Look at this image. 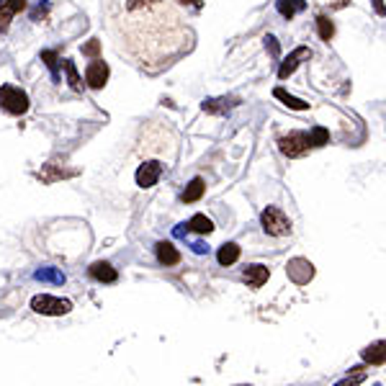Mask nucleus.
<instances>
[{
    "label": "nucleus",
    "mask_w": 386,
    "mask_h": 386,
    "mask_svg": "<svg viewBox=\"0 0 386 386\" xmlns=\"http://www.w3.org/2000/svg\"><path fill=\"white\" fill-rule=\"evenodd\" d=\"M124 8V47L139 64L160 70L191 52L193 34L165 0H126Z\"/></svg>",
    "instance_id": "obj_1"
},
{
    "label": "nucleus",
    "mask_w": 386,
    "mask_h": 386,
    "mask_svg": "<svg viewBox=\"0 0 386 386\" xmlns=\"http://www.w3.org/2000/svg\"><path fill=\"white\" fill-rule=\"evenodd\" d=\"M0 109L11 116H24L29 111V93L18 85H0Z\"/></svg>",
    "instance_id": "obj_2"
},
{
    "label": "nucleus",
    "mask_w": 386,
    "mask_h": 386,
    "mask_svg": "<svg viewBox=\"0 0 386 386\" xmlns=\"http://www.w3.org/2000/svg\"><path fill=\"white\" fill-rule=\"evenodd\" d=\"M261 221H263V229L273 237H286L289 232H291V221H289V216H286L281 209H276V206L263 209Z\"/></svg>",
    "instance_id": "obj_3"
},
{
    "label": "nucleus",
    "mask_w": 386,
    "mask_h": 386,
    "mask_svg": "<svg viewBox=\"0 0 386 386\" xmlns=\"http://www.w3.org/2000/svg\"><path fill=\"white\" fill-rule=\"evenodd\" d=\"M309 147H312L309 132H289L278 139V150L284 152L286 158H301V155H307Z\"/></svg>",
    "instance_id": "obj_4"
},
{
    "label": "nucleus",
    "mask_w": 386,
    "mask_h": 386,
    "mask_svg": "<svg viewBox=\"0 0 386 386\" xmlns=\"http://www.w3.org/2000/svg\"><path fill=\"white\" fill-rule=\"evenodd\" d=\"M32 309L34 312H39V315L60 317V315H67L72 309V304L64 299H57V296H49V294H39V296H34Z\"/></svg>",
    "instance_id": "obj_5"
},
{
    "label": "nucleus",
    "mask_w": 386,
    "mask_h": 386,
    "mask_svg": "<svg viewBox=\"0 0 386 386\" xmlns=\"http://www.w3.org/2000/svg\"><path fill=\"white\" fill-rule=\"evenodd\" d=\"M109 75H111V67H109V64L103 62L101 57H98V60H93V62L88 64V70H85L88 88H93V90H101V88L109 83Z\"/></svg>",
    "instance_id": "obj_6"
},
{
    "label": "nucleus",
    "mask_w": 386,
    "mask_h": 386,
    "mask_svg": "<svg viewBox=\"0 0 386 386\" xmlns=\"http://www.w3.org/2000/svg\"><path fill=\"white\" fill-rule=\"evenodd\" d=\"M160 175H163V165L150 160V163H142L139 170H137V186L139 188H152L155 183L160 181Z\"/></svg>",
    "instance_id": "obj_7"
},
{
    "label": "nucleus",
    "mask_w": 386,
    "mask_h": 386,
    "mask_svg": "<svg viewBox=\"0 0 386 386\" xmlns=\"http://www.w3.org/2000/svg\"><path fill=\"white\" fill-rule=\"evenodd\" d=\"M309 57H312V49H309V47H296L291 55H289L284 62H281V67H278V78L286 80L289 75H294V72H296V67L301 64V60H309Z\"/></svg>",
    "instance_id": "obj_8"
},
{
    "label": "nucleus",
    "mask_w": 386,
    "mask_h": 386,
    "mask_svg": "<svg viewBox=\"0 0 386 386\" xmlns=\"http://www.w3.org/2000/svg\"><path fill=\"white\" fill-rule=\"evenodd\" d=\"M26 8V0H0V34H6L11 29V21L16 13Z\"/></svg>",
    "instance_id": "obj_9"
},
{
    "label": "nucleus",
    "mask_w": 386,
    "mask_h": 386,
    "mask_svg": "<svg viewBox=\"0 0 386 386\" xmlns=\"http://www.w3.org/2000/svg\"><path fill=\"white\" fill-rule=\"evenodd\" d=\"M237 103H240L237 95H221V98H206V101L201 103V109H204V113H227Z\"/></svg>",
    "instance_id": "obj_10"
},
{
    "label": "nucleus",
    "mask_w": 386,
    "mask_h": 386,
    "mask_svg": "<svg viewBox=\"0 0 386 386\" xmlns=\"http://www.w3.org/2000/svg\"><path fill=\"white\" fill-rule=\"evenodd\" d=\"M289 276H291L296 284H307L309 278H312V266H309L307 261L296 258V261L289 263Z\"/></svg>",
    "instance_id": "obj_11"
},
{
    "label": "nucleus",
    "mask_w": 386,
    "mask_h": 386,
    "mask_svg": "<svg viewBox=\"0 0 386 386\" xmlns=\"http://www.w3.org/2000/svg\"><path fill=\"white\" fill-rule=\"evenodd\" d=\"M266 281H268V268L266 266H250V268L244 270V284L250 286V289H261Z\"/></svg>",
    "instance_id": "obj_12"
},
{
    "label": "nucleus",
    "mask_w": 386,
    "mask_h": 386,
    "mask_svg": "<svg viewBox=\"0 0 386 386\" xmlns=\"http://www.w3.org/2000/svg\"><path fill=\"white\" fill-rule=\"evenodd\" d=\"M90 276H93L95 281H103V284H113L118 278V273L111 268L109 263H93V266H90Z\"/></svg>",
    "instance_id": "obj_13"
},
{
    "label": "nucleus",
    "mask_w": 386,
    "mask_h": 386,
    "mask_svg": "<svg viewBox=\"0 0 386 386\" xmlns=\"http://www.w3.org/2000/svg\"><path fill=\"white\" fill-rule=\"evenodd\" d=\"M158 261L163 266H178L181 263V252L175 250L170 242H160L158 244Z\"/></svg>",
    "instance_id": "obj_14"
},
{
    "label": "nucleus",
    "mask_w": 386,
    "mask_h": 386,
    "mask_svg": "<svg viewBox=\"0 0 386 386\" xmlns=\"http://www.w3.org/2000/svg\"><path fill=\"white\" fill-rule=\"evenodd\" d=\"M276 8L284 18H294L296 13H301V11L307 8V3L304 0H278Z\"/></svg>",
    "instance_id": "obj_15"
},
{
    "label": "nucleus",
    "mask_w": 386,
    "mask_h": 386,
    "mask_svg": "<svg viewBox=\"0 0 386 386\" xmlns=\"http://www.w3.org/2000/svg\"><path fill=\"white\" fill-rule=\"evenodd\" d=\"M41 62L49 67V72H52V80H55V83H60V64H62V60H60V55H57L55 49H44V52H41Z\"/></svg>",
    "instance_id": "obj_16"
},
{
    "label": "nucleus",
    "mask_w": 386,
    "mask_h": 386,
    "mask_svg": "<svg viewBox=\"0 0 386 386\" xmlns=\"http://www.w3.org/2000/svg\"><path fill=\"white\" fill-rule=\"evenodd\" d=\"M219 263L221 266H232V263H237L240 261V244H235V242H227V244H221L219 247Z\"/></svg>",
    "instance_id": "obj_17"
},
{
    "label": "nucleus",
    "mask_w": 386,
    "mask_h": 386,
    "mask_svg": "<svg viewBox=\"0 0 386 386\" xmlns=\"http://www.w3.org/2000/svg\"><path fill=\"white\" fill-rule=\"evenodd\" d=\"M273 95H276L278 101L284 103V106H289V109H294V111H307L309 109V103L307 101H299V98H294V95H289L284 90V88H276L273 90Z\"/></svg>",
    "instance_id": "obj_18"
},
{
    "label": "nucleus",
    "mask_w": 386,
    "mask_h": 386,
    "mask_svg": "<svg viewBox=\"0 0 386 386\" xmlns=\"http://www.w3.org/2000/svg\"><path fill=\"white\" fill-rule=\"evenodd\" d=\"M204 191H206L204 181H201V178H193V181L188 183V188L183 191V201H186V204H193V201H198V198L204 196Z\"/></svg>",
    "instance_id": "obj_19"
},
{
    "label": "nucleus",
    "mask_w": 386,
    "mask_h": 386,
    "mask_svg": "<svg viewBox=\"0 0 386 386\" xmlns=\"http://www.w3.org/2000/svg\"><path fill=\"white\" fill-rule=\"evenodd\" d=\"M62 67L64 72H67V83H70L72 90H75V93H83V80H80L78 70H75V62H72V60H62Z\"/></svg>",
    "instance_id": "obj_20"
},
{
    "label": "nucleus",
    "mask_w": 386,
    "mask_h": 386,
    "mask_svg": "<svg viewBox=\"0 0 386 386\" xmlns=\"http://www.w3.org/2000/svg\"><path fill=\"white\" fill-rule=\"evenodd\" d=\"M188 229H193V232H198V235H209V232L214 229V224H212V219H206L204 214H196V216H191Z\"/></svg>",
    "instance_id": "obj_21"
},
{
    "label": "nucleus",
    "mask_w": 386,
    "mask_h": 386,
    "mask_svg": "<svg viewBox=\"0 0 386 386\" xmlns=\"http://www.w3.org/2000/svg\"><path fill=\"white\" fill-rule=\"evenodd\" d=\"M70 175H75V173H72V170H57L55 165H47L39 173V178L44 183H55V181H60V178H70Z\"/></svg>",
    "instance_id": "obj_22"
},
{
    "label": "nucleus",
    "mask_w": 386,
    "mask_h": 386,
    "mask_svg": "<svg viewBox=\"0 0 386 386\" xmlns=\"http://www.w3.org/2000/svg\"><path fill=\"white\" fill-rule=\"evenodd\" d=\"M317 32H319V39L330 41L335 36V26L327 16H317Z\"/></svg>",
    "instance_id": "obj_23"
},
{
    "label": "nucleus",
    "mask_w": 386,
    "mask_h": 386,
    "mask_svg": "<svg viewBox=\"0 0 386 386\" xmlns=\"http://www.w3.org/2000/svg\"><path fill=\"white\" fill-rule=\"evenodd\" d=\"M366 361L371 363H384L386 361V343H373V345L366 350Z\"/></svg>",
    "instance_id": "obj_24"
},
{
    "label": "nucleus",
    "mask_w": 386,
    "mask_h": 386,
    "mask_svg": "<svg viewBox=\"0 0 386 386\" xmlns=\"http://www.w3.org/2000/svg\"><path fill=\"white\" fill-rule=\"evenodd\" d=\"M80 52H83L85 57H90V60H98V57H101V41H98V39L85 41V44L80 47Z\"/></svg>",
    "instance_id": "obj_25"
},
{
    "label": "nucleus",
    "mask_w": 386,
    "mask_h": 386,
    "mask_svg": "<svg viewBox=\"0 0 386 386\" xmlns=\"http://www.w3.org/2000/svg\"><path fill=\"white\" fill-rule=\"evenodd\" d=\"M309 137H312V147H322V144H327V139H330L327 129H322V126H315V129L309 132Z\"/></svg>",
    "instance_id": "obj_26"
},
{
    "label": "nucleus",
    "mask_w": 386,
    "mask_h": 386,
    "mask_svg": "<svg viewBox=\"0 0 386 386\" xmlns=\"http://www.w3.org/2000/svg\"><path fill=\"white\" fill-rule=\"evenodd\" d=\"M49 8H52V3H49V0H41L39 6L32 11V21H36V24H39V21H47Z\"/></svg>",
    "instance_id": "obj_27"
},
{
    "label": "nucleus",
    "mask_w": 386,
    "mask_h": 386,
    "mask_svg": "<svg viewBox=\"0 0 386 386\" xmlns=\"http://www.w3.org/2000/svg\"><path fill=\"white\" fill-rule=\"evenodd\" d=\"M36 278H41V281H55V284H62L64 276L60 273V270L55 268H41L39 273H36Z\"/></svg>",
    "instance_id": "obj_28"
},
{
    "label": "nucleus",
    "mask_w": 386,
    "mask_h": 386,
    "mask_svg": "<svg viewBox=\"0 0 386 386\" xmlns=\"http://www.w3.org/2000/svg\"><path fill=\"white\" fill-rule=\"evenodd\" d=\"M263 41H266V49L270 52V57H273V60H281V47H278L276 36H270V34H268V36H266Z\"/></svg>",
    "instance_id": "obj_29"
},
{
    "label": "nucleus",
    "mask_w": 386,
    "mask_h": 386,
    "mask_svg": "<svg viewBox=\"0 0 386 386\" xmlns=\"http://www.w3.org/2000/svg\"><path fill=\"white\" fill-rule=\"evenodd\" d=\"M178 3H181V6H191V8H196V11L204 8V3H201V0H178Z\"/></svg>",
    "instance_id": "obj_30"
},
{
    "label": "nucleus",
    "mask_w": 386,
    "mask_h": 386,
    "mask_svg": "<svg viewBox=\"0 0 386 386\" xmlns=\"http://www.w3.org/2000/svg\"><path fill=\"white\" fill-rule=\"evenodd\" d=\"M373 3V8H376L378 16H386V6H384V0H371Z\"/></svg>",
    "instance_id": "obj_31"
}]
</instances>
